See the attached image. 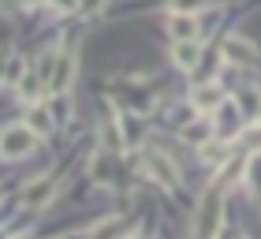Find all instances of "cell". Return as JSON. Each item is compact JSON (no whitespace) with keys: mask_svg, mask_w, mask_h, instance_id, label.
Returning a JSON list of instances; mask_svg holds the SVG:
<instances>
[{"mask_svg":"<svg viewBox=\"0 0 261 239\" xmlns=\"http://www.w3.org/2000/svg\"><path fill=\"white\" fill-rule=\"evenodd\" d=\"M220 217H224V190L220 187H209L205 195H201V202H198V217L191 224V232L194 235H217Z\"/></svg>","mask_w":261,"mask_h":239,"instance_id":"cell-1","label":"cell"},{"mask_svg":"<svg viewBox=\"0 0 261 239\" xmlns=\"http://www.w3.org/2000/svg\"><path fill=\"white\" fill-rule=\"evenodd\" d=\"M101 8H105V0H82V4H79L82 15H93V11H101Z\"/></svg>","mask_w":261,"mask_h":239,"instance_id":"cell-15","label":"cell"},{"mask_svg":"<svg viewBox=\"0 0 261 239\" xmlns=\"http://www.w3.org/2000/svg\"><path fill=\"white\" fill-rule=\"evenodd\" d=\"M38 138H41V135H38V131H34L30 124H11V127L0 131V157H4V161H19V157H27Z\"/></svg>","mask_w":261,"mask_h":239,"instance_id":"cell-2","label":"cell"},{"mask_svg":"<svg viewBox=\"0 0 261 239\" xmlns=\"http://www.w3.org/2000/svg\"><path fill=\"white\" fill-rule=\"evenodd\" d=\"M49 4H53V11H60V15H64V11H79L75 0H49Z\"/></svg>","mask_w":261,"mask_h":239,"instance_id":"cell-16","label":"cell"},{"mask_svg":"<svg viewBox=\"0 0 261 239\" xmlns=\"http://www.w3.org/2000/svg\"><path fill=\"white\" fill-rule=\"evenodd\" d=\"M53 195H56V179L41 176V179H34V183L22 190V206H27V209H45L53 202Z\"/></svg>","mask_w":261,"mask_h":239,"instance_id":"cell-5","label":"cell"},{"mask_svg":"<svg viewBox=\"0 0 261 239\" xmlns=\"http://www.w3.org/2000/svg\"><path fill=\"white\" fill-rule=\"evenodd\" d=\"M213 116H220V119H213V124H217V131H220V135H231V131L239 127V105H235L231 98L224 101V105H220V109L213 112Z\"/></svg>","mask_w":261,"mask_h":239,"instance_id":"cell-9","label":"cell"},{"mask_svg":"<svg viewBox=\"0 0 261 239\" xmlns=\"http://www.w3.org/2000/svg\"><path fill=\"white\" fill-rule=\"evenodd\" d=\"M172 11H191V15H198L201 8H213L217 0H168Z\"/></svg>","mask_w":261,"mask_h":239,"instance_id":"cell-14","label":"cell"},{"mask_svg":"<svg viewBox=\"0 0 261 239\" xmlns=\"http://www.w3.org/2000/svg\"><path fill=\"white\" fill-rule=\"evenodd\" d=\"M27 124L34 127V131H38V135L45 138V135H49V131H53V119H49V112H45L41 109V105H38V109H34L30 116H27Z\"/></svg>","mask_w":261,"mask_h":239,"instance_id":"cell-13","label":"cell"},{"mask_svg":"<svg viewBox=\"0 0 261 239\" xmlns=\"http://www.w3.org/2000/svg\"><path fill=\"white\" fill-rule=\"evenodd\" d=\"M19 98L22 101H41V82H38V75H34V67H27L22 71V79H19Z\"/></svg>","mask_w":261,"mask_h":239,"instance_id":"cell-11","label":"cell"},{"mask_svg":"<svg viewBox=\"0 0 261 239\" xmlns=\"http://www.w3.org/2000/svg\"><path fill=\"white\" fill-rule=\"evenodd\" d=\"M257 124H261V105H257Z\"/></svg>","mask_w":261,"mask_h":239,"instance_id":"cell-18","label":"cell"},{"mask_svg":"<svg viewBox=\"0 0 261 239\" xmlns=\"http://www.w3.org/2000/svg\"><path fill=\"white\" fill-rule=\"evenodd\" d=\"M224 101L228 98H224V90L217 86V82H201V86L194 90V109L198 112H217Z\"/></svg>","mask_w":261,"mask_h":239,"instance_id":"cell-8","label":"cell"},{"mask_svg":"<svg viewBox=\"0 0 261 239\" xmlns=\"http://www.w3.org/2000/svg\"><path fill=\"white\" fill-rule=\"evenodd\" d=\"M168 30H172L175 41H198V19L191 15V11H172Z\"/></svg>","mask_w":261,"mask_h":239,"instance_id":"cell-7","label":"cell"},{"mask_svg":"<svg viewBox=\"0 0 261 239\" xmlns=\"http://www.w3.org/2000/svg\"><path fill=\"white\" fill-rule=\"evenodd\" d=\"M146 169H149V176L157 179L161 187H175L179 183V169H175V161L164 150H149L146 153Z\"/></svg>","mask_w":261,"mask_h":239,"instance_id":"cell-3","label":"cell"},{"mask_svg":"<svg viewBox=\"0 0 261 239\" xmlns=\"http://www.w3.org/2000/svg\"><path fill=\"white\" fill-rule=\"evenodd\" d=\"M172 60H175V67L194 71V67H198V41H175Z\"/></svg>","mask_w":261,"mask_h":239,"instance_id":"cell-10","label":"cell"},{"mask_svg":"<svg viewBox=\"0 0 261 239\" xmlns=\"http://www.w3.org/2000/svg\"><path fill=\"white\" fill-rule=\"evenodd\" d=\"M38 4H45V0H19V8H38Z\"/></svg>","mask_w":261,"mask_h":239,"instance_id":"cell-17","label":"cell"},{"mask_svg":"<svg viewBox=\"0 0 261 239\" xmlns=\"http://www.w3.org/2000/svg\"><path fill=\"white\" fill-rule=\"evenodd\" d=\"M201 157H205L209 164H228V146H224V142H205V146H201Z\"/></svg>","mask_w":261,"mask_h":239,"instance_id":"cell-12","label":"cell"},{"mask_svg":"<svg viewBox=\"0 0 261 239\" xmlns=\"http://www.w3.org/2000/svg\"><path fill=\"white\" fill-rule=\"evenodd\" d=\"M71 79H75V53H56V71H53L49 90L53 93H67Z\"/></svg>","mask_w":261,"mask_h":239,"instance_id":"cell-6","label":"cell"},{"mask_svg":"<svg viewBox=\"0 0 261 239\" xmlns=\"http://www.w3.org/2000/svg\"><path fill=\"white\" fill-rule=\"evenodd\" d=\"M220 56L228 60V64H243V67H250V64H257V49L246 38H239V34H231V38H224V45H220Z\"/></svg>","mask_w":261,"mask_h":239,"instance_id":"cell-4","label":"cell"}]
</instances>
